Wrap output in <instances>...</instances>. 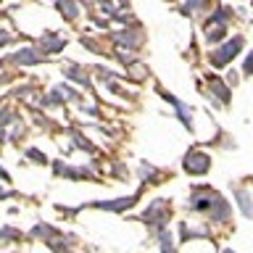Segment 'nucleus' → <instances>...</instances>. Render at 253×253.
<instances>
[{"mask_svg":"<svg viewBox=\"0 0 253 253\" xmlns=\"http://www.w3.org/2000/svg\"><path fill=\"white\" fill-rule=\"evenodd\" d=\"M187 169L190 171H195V174H201V171H206L209 169V158L206 156H201V153H193V156H187Z\"/></svg>","mask_w":253,"mask_h":253,"instance_id":"nucleus-2","label":"nucleus"},{"mask_svg":"<svg viewBox=\"0 0 253 253\" xmlns=\"http://www.w3.org/2000/svg\"><path fill=\"white\" fill-rule=\"evenodd\" d=\"M237 50H240V40H232L224 50H219L216 55H213V66H224V61L229 58V55H235Z\"/></svg>","mask_w":253,"mask_h":253,"instance_id":"nucleus-1","label":"nucleus"}]
</instances>
